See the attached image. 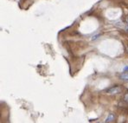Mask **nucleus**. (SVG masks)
I'll return each instance as SVG.
<instances>
[{
	"label": "nucleus",
	"mask_w": 128,
	"mask_h": 123,
	"mask_svg": "<svg viewBox=\"0 0 128 123\" xmlns=\"http://www.w3.org/2000/svg\"><path fill=\"white\" fill-rule=\"evenodd\" d=\"M121 91V89H120V86L116 85V86H113V87L110 88V89H106V93L110 94H119V93Z\"/></svg>",
	"instance_id": "obj_1"
},
{
	"label": "nucleus",
	"mask_w": 128,
	"mask_h": 123,
	"mask_svg": "<svg viewBox=\"0 0 128 123\" xmlns=\"http://www.w3.org/2000/svg\"><path fill=\"white\" fill-rule=\"evenodd\" d=\"M120 77L122 81H124V82H128V71L125 70V72L121 73V75H120Z\"/></svg>",
	"instance_id": "obj_2"
},
{
	"label": "nucleus",
	"mask_w": 128,
	"mask_h": 123,
	"mask_svg": "<svg viewBox=\"0 0 128 123\" xmlns=\"http://www.w3.org/2000/svg\"><path fill=\"white\" fill-rule=\"evenodd\" d=\"M114 119H115L114 115H113V114H110V115H108L107 117H106V121H105V122H113V121H114Z\"/></svg>",
	"instance_id": "obj_3"
},
{
	"label": "nucleus",
	"mask_w": 128,
	"mask_h": 123,
	"mask_svg": "<svg viewBox=\"0 0 128 123\" xmlns=\"http://www.w3.org/2000/svg\"><path fill=\"white\" fill-rule=\"evenodd\" d=\"M100 36V35H97V36H93V38H92V39L93 40H95V39H97V38H98V36Z\"/></svg>",
	"instance_id": "obj_4"
},
{
	"label": "nucleus",
	"mask_w": 128,
	"mask_h": 123,
	"mask_svg": "<svg viewBox=\"0 0 128 123\" xmlns=\"http://www.w3.org/2000/svg\"><path fill=\"white\" fill-rule=\"evenodd\" d=\"M125 100H126V101H127V102H128V94H126V95H125Z\"/></svg>",
	"instance_id": "obj_5"
},
{
	"label": "nucleus",
	"mask_w": 128,
	"mask_h": 123,
	"mask_svg": "<svg viewBox=\"0 0 128 123\" xmlns=\"http://www.w3.org/2000/svg\"><path fill=\"white\" fill-rule=\"evenodd\" d=\"M124 70H127V71H128V66L125 67V68H124Z\"/></svg>",
	"instance_id": "obj_6"
},
{
	"label": "nucleus",
	"mask_w": 128,
	"mask_h": 123,
	"mask_svg": "<svg viewBox=\"0 0 128 123\" xmlns=\"http://www.w3.org/2000/svg\"><path fill=\"white\" fill-rule=\"evenodd\" d=\"M126 20H127V25H128V16L127 17V18H126Z\"/></svg>",
	"instance_id": "obj_7"
},
{
	"label": "nucleus",
	"mask_w": 128,
	"mask_h": 123,
	"mask_svg": "<svg viewBox=\"0 0 128 123\" xmlns=\"http://www.w3.org/2000/svg\"><path fill=\"white\" fill-rule=\"evenodd\" d=\"M127 31H128V26H127Z\"/></svg>",
	"instance_id": "obj_8"
}]
</instances>
